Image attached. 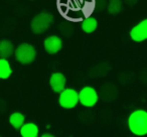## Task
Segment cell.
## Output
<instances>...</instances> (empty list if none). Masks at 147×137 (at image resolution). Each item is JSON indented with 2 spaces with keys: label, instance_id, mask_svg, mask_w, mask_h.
Here are the masks:
<instances>
[{
  "label": "cell",
  "instance_id": "obj_4",
  "mask_svg": "<svg viewBox=\"0 0 147 137\" xmlns=\"http://www.w3.org/2000/svg\"><path fill=\"white\" fill-rule=\"evenodd\" d=\"M59 104L63 109L75 108L79 104V92L71 88H65L59 93Z\"/></svg>",
  "mask_w": 147,
  "mask_h": 137
},
{
  "label": "cell",
  "instance_id": "obj_5",
  "mask_svg": "<svg viewBox=\"0 0 147 137\" xmlns=\"http://www.w3.org/2000/svg\"><path fill=\"white\" fill-rule=\"evenodd\" d=\"M99 101L98 92L92 87H84L82 90L79 92V103L85 107H94Z\"/></svg>",
  "mask_w": 147,
  "mask_h": 137
},
{
  "label": "cell",
  "instance_id": "obj_23",
  "mask_svg": "<svg viewBox=\"0 0 147 137\" xmlns=\"http://www.w3.org/2000/svg\"><path fill=\"white\" fill-rule=\"evenodd\" d=\"M41 137H53V135L51 134V133H43V134L41 135Z\"/></svg>",
  "mask_w": 147,
  "mask_h": 137
},
{
  "label": "cell",
  "instance_id": "obj_22",
  "mask_svg": "<svg viewBox=\"0 0 147 137\" xmlns=\"http://www.w3.org/2000/svg\"><path fill=\"white\" fill-rule=\"evenodd\" d=\"M5 110H6V104L2 99H0V113H3Z\"/></svg>",
  "mask_w": 147,
  "mask_h": 137
},
{
  "label": "cell",
  "instance_id": "obj_15",
  "mask_svg": "<svg viewBox=\"0 0 147 137\" xmlns=\"http://www.w3.org/2000/svg\"><path fill=\"white\" fill-rule=\"evenodd\" d=\"M9 124L13 127L14 129L19 130L20 127L25 123V116L20 112H13L9 116Z\"/></svg>",
  "mask_w": 147,
  "mask_h": 137
},
{
  "label": "cell",
  "instance_id": "obj_8",
  "mask_svg": "<svg viewBox=\"0 0 147 137\" xmlns=\"http://www.w3.org/2000/svg\"><path fill=\"white\" fill-rule=\"evenodd\" d=\"M43 47L49 55H55L63 47V40L57 35L47 36L43 41Z\"/></svg>",
  "mask_w": 147,
  "mask_h": 137
},
{
  "label": "cell",
  "instance_id": "obj_14",
  "mask_svg": "<svg viewBox=\"0 0 147 137\" xmlns=\"http://www.w3.org/2000/svg\"><path fill=\"white\" fill-rule=\"evenodd\" d=\"M12 75V67L7 59L0 57V80H7Z\"/></svg>",
  "mask_w": 147,
  "mask_h": 137
},
{
  "label": "cell",
  "instance_id": "obj_19",
  "mask_svg": "<svg viewBox=\"0 0 147 137\" xmlns=\"http://www.w3.org/2000/svg\"><path fill=\"white\" fill-rule=\"evenodd\" d=\"M107 5H108V1L107 0H95L94 7L95 10L98 12H102V11L106 10Z\"/></svg>",
  "mask_w": 147,
  "mask_h": 137
},
{
  "label": "cell",
  "instance_id": "obj_9",
  "mask_svg": "<svg viewBox=\"0 0 147 137\" xmlns=\"http://www.w3.org/2000/svg\"><path fill=\"white\" fill-rule=\"evenodd\" d=\"M65 84H67V78L65 75L61 73H53L49 78V86H51V90L55 93H61L63 89L65 88Z\"/></svg>",
  "mask_w": 147,
  "mask_h": 137
},
{
  "label": "cell",
  "instance_id": "obj_16",
  "mask_svg": "<svg viewBox=\"0 0 147 137\" xmlns=\"http://www.w3.org/2000/svg\"><path fill=\"white\" fill-rule=\"evenodd\" d=\"M59 31L63 36L71 37L73 36L74 32H75V27H74V25L71 22L63 20L59 24Z\"/></svg>",
  "mask_w": 147,
  "mask_h": 137
},
{
  "label": "cell",
  "instance_id": "obj_10",
  "mask_svg": "<svg viewBox=\"0 0 147 137\" xmlns=\"http://www.w3.org/2000/svg\"><path fill=\"white\" fill-rule=\"evenodd\" d=\"M111 71V65L110 63H106V61H103L98 65H94L93 67H91L88 72V76L92 79L96 78H104L105 76L110 73Z\"/></svg>",
  "mask_w": 147,
  "mask_h": 137
},
{
  "label": "cell",
  "instance_id": "obj_7",
  "mask_svg": "<svg viewBox=\"0 0 147 137\" xmlns=\"http://www.w3.org/2000/svg\"><path fill=\"white\" fill-rule=\"evenodd\" d=\"M130 37L133 41L141 43L147 39V18L141 20L130 30Z\"/></svg>",
  "mask_w": 147,
  "mask_h": 137
},
{
  "label": "cell",
  "instance_id": "obj_11",
  "mask_svg": "<svg viewBox=\"0 0 147 137\" xmlns=\"http://www.w3.org/2000/svg\"><path fill=\"white\" fill-rule=\"evenodd\" d=\"M19 132L22 137H37L39 133V129L35 123L27 122L20 127Z\"/></svg>",
  "mask_w": 147,
  "mask_h": 137
},
{
  "label": "cell",
  "instance_id": "obj_1",
  "mask_svg": "<svg viewBox=\"0 0 147 137\" xmlns=\"http://www.w3.org/2000/svg\"><path fill=\"white\" fill-rule=\"evenodd\" d=\"M128 128L132 134L136 136L147 135V111L137 109L128 117Z\"/></svg>",
  "mask_w": 147,
  "mask_h": 137
},
{
  "label": "cell",
  "instance_id": "obj_20",
  "mask_svg": "<svg viewBox=\"0 0 147 137\" xmlns=\"http://www.w3.org/2000/svg\"><path fill=\"white\" fill-rule=\"evenodd\" d=\"M139 80L144 84H147V69H144L139 74Z\"/></svg>",
  "mask_w": 147,
  "mask_h": 137
},
{
  "label": "cell",
  "instance_id": "obj_2",
  "mask_svg": "<svg viewBox=\"0 0 147 137\" xmlns=\"http://www.w3.org/2000/svg\"><path fill=\"white\" fill-rule=\"evenodd\" d=\"M55 21V16L47 11L36 14L30 22V29L34 34H41L51 27Z\"/></svg>",
  "mask_w": 147,
  "mask_h": 137
},
{
  "label": "cell",
  "instance_id": "obj_18",
  "mask_svg": "<svg viewBox=\"0 0 147 137\" xmlns=\"http://www.w3.org/2000/svg\"><path fill=\"white\" fill-rule=\"evenodd\" d=\"M118 80L122 85H126L127 86V85H129L134 81V74L130 72H124L119 75Z\"/></svg>",
  "mask_w": 147,
  "mask_h": 137
},
{
  "label": "cell",
  "instance_id": "obj_6",
  "mask_svg": "<svg viewBox=\"0 0 147 137\" xmlns=\"http://www.w3.org/2000/svg\"><path fill=\"white\" fill-rule=\"evenodd\" d=\"M118 88L112 83H105L98 93L99 98L104 102H113L118 97Z\"/></svg>",
  "mask_w": 147,
  "mask_h": 137
},
{
  "label": "cell",
  "instance_id": "obj_21",
  "mask_svg": "<svg viewBox=\"0 0 147 137\" xmlns=\"http://www.w3.org/2000/svg\"><path fill=\"white\" fill-rule=\"evenodd\" d=\"M138 1L139 0H124L125 4L129 7H132V6H134V5H136L137 3H138Z\"/></svg>",
  "mask_w": 147,
  "mask_h": 137
},
{
  "label": "cell",
  "instance_id": "obj_12",
  "mask_svg": "<svg viewBox=\"0 0 147 137\" xmlns=\"http://www.w3.org/2000/svg\"><path fill=\"white\" fill-rule=\"evenodd\" d=\"M14 45L8 39H1L0 40V57L8 59L14 53Z\"/></svg>",
  "mask_w": 147,
  "mask_h": 137
},
{
  "label": "cell",
  "instance_id": "obj_17",
  "mask_svg": "<svg viewBox=\"0 0 147 137\" xmlns=\"http://www.w3.org/2000/svg\"><path fill=\"white\" fill-rule=\"evenodd\" d=\"M123 9V1L122 0H109L107 5V10L109 14L117 15L122 11Z\"/></svg>",
  "mask_w": 147,
  "mask_h": 137
},
{
  "label": "cell",
  "instance_id": "obj_3",
  "mask_svg": "<svg viewBox=\"0 0 147 137\" xmlns=\"http://www.w3.org/2000/svg\"><path fill=\"white\" fill-rule=\"evenodd\" d=\"M15 59L21 65H29L36 57V49L32 45L27 43H20L14 51Z\"/></svg>",
  "mask_w": 147,
  "mask_h": 137
},
{
  "label": "cell",
  "instance_id": "obj_13",
  "mask_svg": "<svg viewBox=\"0 0 147 137\" xmlns=\"http://www.w3.org/2000/svg\"><path fill=\"white\" fill-rule=\"evenodd\" d=\"M98 27V21L95 17L93 16H88L82 21L81 23V28L84 32L86 33H92Z\"/></svg>",
  "mask_w": 147,
  "mask_h": 137
}]
</instances>
